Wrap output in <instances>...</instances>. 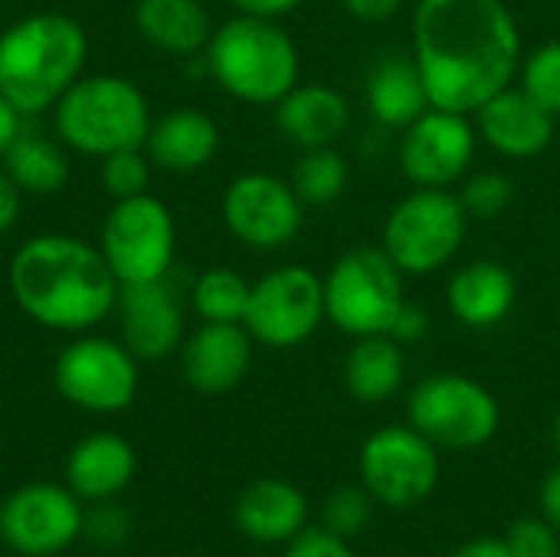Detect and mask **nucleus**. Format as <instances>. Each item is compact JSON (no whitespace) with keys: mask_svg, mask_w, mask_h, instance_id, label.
Here are the masks:
<instances>
[{"mask_svg":"<svg viewBox=\"0 0 560 557\" xmlns=\"http://www.w3.org/2000/svg\"><path fill=\"white\" fill-rule=\"evenodd\" d=\"M413 59L433 108L476 115L522 69V30L505 0H420Z\"/></svg>","mask_w":560,"mask_h":557,"instance_id":"1","label":"nucleus"},{"mask_svg":"<svg viewBox=\"0 0 560 557\" xmlns=\"http://www.w3.org/2000/svg\"><path fill=\"white\" fill-rule=\"evenodd\" d=\"M10 295L49 332H89L118 302V279L98 246L69 233H39L10 259Z\"/></svg>","mask_w":560,"mask_h":557,"instance_id":"2","label":"nucleus"},{"mask_svg":"<svg viewBox=\"0 0 560 557\" xmlns=\"http://www.w3.org/2000/svg\"><path fill=\"white\" fill-rule=\"evenodd\" d=\"M85 30L66 13H30L0 33V92L30 118L49 112L82 76Z\"/></svg>","mask_w":560,"mask_h":557,"instance_id":"3","label":"nucleus"},{"mask_svg":"<svg viewBox=\"0 0 560 557\" xmlns=\"http://www.w3.org/2000/svg\"><path fill=\"white\" fill-rule=\"evenodd\" d=\"M203 62L226 95L249 105H276L302 72L295 39L276 20L243 13L213 30Z\"/></svg>","mask_w":560,"mask_h":557,"instance_id":"4","label":"nucleus"},{"mask_svg":"<svg viewBox=\"0 0 560 557\" xmlns=\"http://www.w3.org/2000/svg\"><path fill=\"white\" fill-rule=\"evenodd\" d=\"M151 121L144 92L115 72L79 76L52 105V128L59 141L89 158L144 148Z\"/></svg>","mask_w":560,"mask_h":557,"instance_id":"5","label":"nucleus"},{"mask_svg":"<svg viewBox=\"0 0 560 557\" xmlns=\"http://www.w3.org/2000/svg\"><path fill=\"white\" fill-rule=\"evenodd\" d=\"M469 213L446 187H417L384 220L381 250L404 276H430L463 250Z\"/></svg>","mask_w":560,"mask_h":557,"instance_id":"6","label":"nucleus"},{"mask_svg":"<svg viewBox=\"0 0 560 557\" xmlns=\"http://www.w3.org/2000/svg\"><path fill=\"white\" fill-rule=\"evenodd\" d=\"M404 279L381 246H354L325 276V318L348 338L390 335L407 302Z\"/></svg>","mask_w":560,"mask_h":557,"instance_id":"7","label":"nucleus"},{"mask_svg":"<svg viewBox=\"0 0 560 557\" xmlns=\"http://www.w3.org/2000/svg\"><path fill=\"white\" fill-rule=\"evenodd\" d=\"M410 427L420 430L436 450H479L502 423L495 394L466 374H430L407 401Z\"/></svg>","mask_w":560,"mask_h":557,"instance_id":"8","label":"nucleus"},{"mask_svg":"<svg viewBox=\"0 0 560 557\" xmlns=\"http://www.w3.org/2000/svg\"><path fill=\"white\" fill-rule=\"evenodd\" d=\"M98 250L118 286L167 279L177 253L174 213L154 194L115 200V207L102 220Z\"/></svg>","mask_w":560,"mask_h":557,"instance_id":"9","label":"nucleus"},{"mask_svg":"<svg viewBox=\"0 0 560 557\" xmlns=\"http://www.w3.org/2000/svg\"><path fill=\"white\" fill-rule=\"evenodd\" d=\"M325 322V279L308 266H279L253 282L246 332L253 341L289 351L305 345Z\"/></svg>","mask_w":560,"mask_h":557,"instance_id":"10","label":"nucleus"},{"mask_svg":"<svg viewBox=\"0 0 560 557\" xmlns=\"http://www.w3.org/2000/svg\"><path fill=\"white\" fill-rule=\"evenodd\" d=\"M56 391L85 414H121L138 394V358L125 341L85 335L56 358Z\"/></svg>","mask_w":560,"mask_h":557,"instance_id":"11","label":"nucleus"},{"mask_svg":"<svg viewBox=\"0 0 560 557\" xmlns=\"http://www.w3.org/2000/svg\"><path fill=\"white\" fill-rule=\"evenodd\" d=\"M440 483L436 446L407 427H381L361 446V486L387 509H410Z\"/></svg>","mask_w":560,"mask_h":557,"instance_id":"12","label":"nucleus"},{"mask_svg":"<svg viewBox=\"0 0 560 557\" xmlns=\"http://www.w3.org/2000/svg\"><path fill=\"white\" fill-rule=\"evenodd\" d=\"M223 223L243 246L272 253L299 236L305 204L289 181L266 171H249L233 177L223 190Z\"/></svg>","mask_w":560,"mask_h":557,"instance_id":"13","label":"nucleus"},{"mask_svg":"<svg viewBox=\"0 0 560 557\" xmlns=\"http://www.w3.org/2000/svg\"><path fill=\"white\" fill-rule=\"evenodd\" d=\"M479 148V131L469 115L427 108L417 121L404 128L400 138V171L413 187H453L472 167Z\"/></svg>","mask_w":560,"mask_h":557,"instance_id":"14","label":"nucleus"},{"mask_svg":"<svg viewBox=\"0 0 560 557\" xmlns=\"http://www.w3.org/2000/svg\"><path fill=\"white\" fill-rule=\"evenodd\" d=\"M79 496L52 483H30L0 506V538L16 555H59L79 538Z\"/></svg>","mask_w":560,"mask_h":557,"instance_id":"15","label":"nucleus"},{"mask_svg":"<svg viewBox=\"0 0 560 557\" xmlns=\"http://www.w3.org/2000/svg\"><path fill=\"white\" fill-rule=\"evenodd\" d=\"M121 341L138 361H161L184 345V309L167 279L118 289Z\"/></svg>","mask_w":560,"mask_h":557,"instance_id":"16","label":"nucleus"},{"mask_svg":"<svg viewBox=\"0 0 560 557\" xmlns=\"http://www.w3.org/2000/svg\"><path fill=\"white\" fill-rule=\"evenodd\" d=\"M555 115L522 85H505L476 112L479 141L509 161H528L555 141Z\"/></svg>","mask_w":560,"mask_h":557,"instance_id":"17","label":"nucleus"},{"mask_svg":"<svg viewBox=\"0 0 560 557\" xmlns=\"http://www.w3.org/2000/svg\"><path fill=\"white\" fill-rule=\"evenodd\" d=\"M253 361V335L240 322H203L180 345V368L197 394L217 397L233 391Z\"/></svg>","mask_w":560,"mask_h":557,"instance_id":"18","label":"nucleus"},{"mask_svg":"<svg viewBox=\"0 0 560 557\" xmlns=\"http://www.w3.org/2000/svg\"><path fill=\"white\" fill-rule=\"evenodd\" d=\"M272 108L276 128L299 151L331 148L351 128V105L345 92L325 82H295Z\"/></svg>","mask_w":560,"mask_h":557,"instance_id":"19","label":"nucleus"},{"mask_svg":"<svg viewBox=\"0 0 560 557\" xmlns=\"http://www.w3.org/2000/svg\"><path fill=\"white\" fill-rule=\"evenodd\" d=\"M518 299V282L509 266L499 259H472L453 272L446 286V305L453 318L466 328H495L502 325Z\"/></svg>","mask_w":560,"mask_h":557,"instance_id":"20","label":"nucleus"},{"mask_svg":"<svg viewBox=\"0 0 560 557\" xmlns=\"http://www.w3.org/2000/svg\"><path fill=\"white\" fill-rule=\"evenodd\" d=\"M144 151L154 167L171 174H194L220 151V128L200 108H171L151 121Z\"/></svg>","mask_w":560,"mask_h":557,"instance_id":"21","label":"nucleus"},{"mask_svg":"<svg viewBox=\"0 0 560 557\" xmlns=\"http://www.w3.org/2000/svg\"><path fill=\"white\" fill-rule=\"evenodd\" d=\"M236 529L259 545H289L308 525V502L285 479H256L236 499Z\"/></svg>","mask_w":560,"mask_h":557,"instance_id":"22","label":"nucleus"},{"mask_svg":"<svg viewBox=\"0 0 560 557\" xmlns=\"http://www.w3.org/2000/svg\"><path fill=\"white\" fill-rule=\"evenodd\" d=\"M135 450L118 433H92L72 446L66 460V483L79 499H115L135 479Z\"/></svg>","mask_w":560,"mask_h":557,"instance_id":"23","label":"nucleus"},{"mask_svg":"<svg viewBox=\"0 0 560 557\" xmlns=\"http://www.w3.org/2000/svg\"><path fill=\"white\" fill-rule=\"evenodd\" d=\"M364 98L371 118L384 128H407L410 121H417L430 108V95L413 53H387L384 59H377L368 72Z\"/></svg>","mask_w":560,"mask_h":557,"instance_id":"24","label":"nucleus"},{"mask_svg":"<svg viewBox=\"0 0 560 557\" xmlns=\"http://www.w3.org/2000/svg\"><path fill=\"white\" fill-rule=\"evenodd\" d=\"M135 26L154 49L171 56H197L213 36L210 13L200 0H138Z\"/></svg>","mask_w":560,"mask_h":557,"instance_id":"25","label":"nucleus"},{"mask_svg":"<svg viewBox=\"0 0 560 557\" xmlns=\"http://www.w3.org/2000/svg\"><path fill=\"white\" fill-rule=\"evenodd\" d=\"M407 374L404 345L390 335H368L354 338L345 358V387L361 404H384L390 401Z\"/></svg>","mask_w":560,"mask_h":557,"instance_id":"26","label":"nucleus"},{"mask_svg":"<svg viewBox=\"0 0 560 557\" xmlns=\"http://www.w3.org/2000/svg\"><path fill=\"white\" fill-rule=\"evenodd\" d=\"M3 171L23 190V197L26 194L49 197V194H59L69 184V158H66V151L56 141H49V138L30 131V128H23L13 138V144L3 151Z\"/></svg>","mask_w":560,"mask_h":557,"instance_id":"27","label":"nucleus"},{"mask_svg":"<svg viewBox=\"0 0 560 557\" xmlns=\"http://www.w3.org/2000/svg\"><path fill=\"white\" fill-rule=\"evenodd\" d=\"M348 177H351V167L345 154L331 144V148L302 151L292 164L289 184L305 207H328L348 190Z\"/></svg>","mask_w":560,"mask_h":557,"instance_id":"28","label":"nucleus"},{"mask_svg":"<svg viewBox=\"0 0 560 557\" xmlns=\"http://www.w3.org/2000/svg\"><path fill=\"white\" fill-rule=\"evenodd\" d=\"M249 292H253V282H246L240 272H233L226 266H217V269H207L203 276H197L190 302H194V312L200 315V322H240L243 325Z\"/></svg>","mask_w":560,"mask_h":557,"instance_id":"29","label":"nucleus"},{"mask_svg":"<svg viewBox=\"0 0 560 557\" xmlns=\"http://www.w3.org/2000/svg\"><path fill=\"white\" fill-rule=\"evenodd\" d=\"M522 89L560 118V39H548L522 59Z\"/></svg>","mask_w":560,"mask_h":557,"instance_id":"30","label":"nucleus"},{"mask_svg":"<svg viewBox=\"0 0 560 557\" xmlns=\"http://www.w3.org/2000/svg\"><path fill=\"white\" fill-rule=\"evenodd\" d=\"M151 184V158L144 148H125L102 158V187L115 200H128L148 194Z\"/></svg>","mask_w":560,"mask_h":557,"instance_id":"31","label":"nucleus"},{"mask_svg":"<svg viewBox=\"0 0 560 557\" xmlns=\"http://www.w3.org/2000/svg\"><path fill=\"white\" fill-rule=\"evenodd\" d=\"M512 197L515 184L502 171H479L459 190V200L472 220H499L512 207Z\"/></svg>","mask_w":560,"mask_h":557,"instance_id":"32","label":"nucleus"},{"mask_svg":"<svg viewBox=\"0 0 560 557\" xmlns=\"http://www.w3.org/2000/svg\"><path fill=\"white\" fill-rule=\"evenodd\" d=\"M371 512L374 496L364 486H338L325 502V529L341 538H354L371 525Z\"/></svg>","mask_w":560,"mask_h":557,"instance_id":"33","label":"nucleus"},{"mask_svg":"<svg viewBox=\"0 0 560 557\" xmlns=\"http://www.w3.org/2000/svg\"><path fill=\"white\" fill-rule=\"evenodd\" d=\"M505 542L515 557H560V532L548 519L515 522Z\"/></svg>","mask_w":560,"mask_h":557,"instance_id":"34","label":"nucleus"},{"mask_svg":"<svg viewBox=\"0 0 560 557\" xmlns=\"http://www.w3.org/2000/svg\"><path fill=\"white\" fill-rule=\"evenodd\" d=\"M285 557H358L351 552L348 538L328 532L325 525L322 529H302L289 548H285Z\"/></svg>","mask_w":560,"mask_h":557,"instance_id":"35","label":"nucleus"},{"mask_svg":"<svg viewBox=\"0 0 560 557\" xmlns=\"http://www.w3.org/2000/svg\"><path fill=\"white\" fill-rule=\"evenodd\" d=\"M430 332V315L420 309V305H413V302H404V309H400V315L394 318V328H390V338H397L404 348L407 345H413V341H420L423 335Z\"/></svg>","mask_w":560,"mask_h":557,"instance_id":"36","label":"nucleus"},{"mask_svg":"<svg viewBox=\"0 0 560 557\" xmlns=\"http://www.w3.org/2000/svg\"><path fill=\"white\" fill-rule=\"evenodd\" d=\"M20 210H23V190L10 181V174L0 164V236L16 227Z\"/></svg>","mask_w":560,"mask_h":557,"instance_id":"37","label":"nucleus"},{"mask_svg":"<svg viewBox=\"0 0 560 557\" xmlns=\"http://www.w3.org/2000/svg\"><path fill=\"white\" fill-rule=\"evenodd\" d=\"M341 7L361 23H384L394 13H400L404 0H341Z\"/></svg>","mask_w":560,"mask_h":557,"instance_id":"38","label":"nucleus"},{"mask_svg":"<svg viewBox=\"0 0 560 557\" xmlns=\"http://www.w3.org/2000/svg\"><path fill=\"white\" fill-rule=\"evenodd\" d=\"M230 7L243 16H262V20H279L289 16L292 10L302 7V0H230Z\"/></svg>","mask_w":560,"mask_h":557,"instance_id":"39","label":"nucleus"},{"mask_svg":"<svg viewBox=\"0 0 560 557\" xmlns=\"http://www.w3.org/2000/svg\"><path fill=\"white\" fill-rule=\"evenodd\" d=\"M23 131V115L13 108V102L0 92V158L13 144V138Z\"/></svg>","mask_w":560,"mask_h":557,"instance_id":"40","label":"nucleus"},{"mask_svg":"<svg viewBox=\"0 0 560 557\" xmlns=\"http://www.w3.org/2000/svg\"><path fill=\"white\" fill-rule=\"evenodd\" d=\"M450 557H515L505 538H472Z\"/></svg>","mask_w":560,"mask_h":557,"instance_id":"41","label":"nucleus"},{"mask_svg":"<svg viewBox=\"0 0 560 557\" xmlns=\"http://www.w3.org/2000/svg\"><path fill=\"white\" fill-rule=\"evenodd\" d=\"M541 515L560 532V466L548 473V479L541 486Z\"/></svg>","mask_w":560,"mask_h":557,"instance_id":"42","label":"nucleus"},{"mask_svg":"<svg viewBox=\"0 0 560 557\" xmlns=\"http://www.w3.org/2000/svg\"><path fill=\"white\" fill-rule=\"evenodd\" d=\"M115 522H121V512H118V509H102V512H95V519H92V532H95V535L102 532V538H105L108 545H115V542L125 535V529H112Z\"/></svg>","mask_w":560,"mask_h":557,"instance_id":"43","label":"nucleus"},{"mask_svg":"<svg viewBox=\"0 0 560 557\" xmlns=\"http://www.w3.org/2000/svg\"><path fill=\"white\" fill-rule=\"evenodd\" d=\"M555 443H558V450H560V414L555 417Z\"/></svg>","mask_w":560,"mask_h":557,"instance_id":"44","label":"nucleus"}]
</instances>
